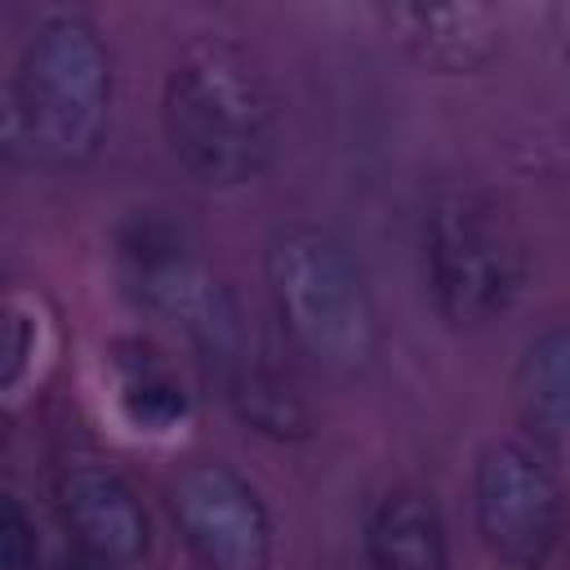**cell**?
<instances>
[{
	"label": "cell",
	"mask_w": 570,
	"mask_h": 570,
	"mask_svg": "<svg viewBox=\"0 0 570 570\" xmlns=\"http://www.w3.org/2000/svg\"><path fill=\"white\" fill-rule=\"evenodd\" d=\"M370 570H450V543L441 508L428 490L401 485L379 499L365 525Z\"/></svg>",
	"instance_id": "11"
},
{
	"label": "cell",
	"mask_w": 570,
	"mask_h": 570,
	"mask_svg": "<svg viewBox=\"0 0 570 570\" xmlns=\"http://www.w3.org/2000/svg\"><path fill=\"white\" fill-rule=\"evenodd\" d=\"M36 343H40L36 303L27 294H9V312H4V392L9 396L22 387V370L31 365Z\"/></svg>",
	"instance_id": "14"
},
{
	"label": "cell",
	"mask_w": 570,
	"mask_h": 570,
	"mask_svg": "<svg viewBox=\"0 0 570 570\" xmlns=\"http://www.w3.org/2000/svg\"><path fill=\"white\" fill-rule=\"evenodd\" d=\"M111 379L120 414L138 432H169L187 419V387L178 370L142 338H116L111 343Z\"/></svg>",
	"instance_id": "12"
},
{
	"label": "cell",
	"mask_w": 570,
	"mask_h": 570,
	"mask_svg": "<svg viewBox=\"0 0 570 570\" xmlns=\"http://www.w3.org/2000/svg\"><path fill=\"white\" fill-rule=\"evenodd\" d=\"M472 508L481 543L512 570H539L566 534V499L552 468L512 441L481 454Z\"/></svg>",
	"instance_id": "6"
},
{
	"label": "cell",
	"mask_w": 570,
	"mask_h": 570,
	"mask_svg": "<svg viewBox=\"0 0 570 570\" xmlns=\"http://www.w3.org/2000/svg\"><path fill=\"white\" fill-rule=\"evenodd\" d=\"M160 125L174 160L196 183L245 187L276 160L281 102L245 45L196 36L165 71Z\"/></svg>",
	"instance_id": "1"
},
{
	"label": "cell",
	"mask_w": 570,
	"mask_h": 570,
	"mask_svg": "<svg viewBox=\"0 0 570 570\" xmlns=\"http://www.w3.org/2000/svg\"><path fill=\"white\" fill-rule=\"evenodd\" d=\"M267 294L289 347L330 379H361L383 352L374 289L347 245L321 227H285L272 236Z\"/></svg>",
	"instance_id": "3"
},
{
	"label": "cell",
	"mask_w": 570,
	"mask_h": 570,
	"mask_svg": "<svg viewBox=\"0 0 570 570\" xmlns=\"http://www.w3.org/2000/svg\"><path fill=\"white\" fill-rule=\"evenodd\" d=\"M374 18L410 62L436 76L481 71L503 49V18L490 4H383Z\"/></svg>",
	"instance_id": "9"
},
{
	"label": "cell",
	"mask_w": 570,
	"mask_h": 570,
	"mask_svg": "<svg viewBox=\"0 0 570 570\" xmlns=\"http://www.w3.org/2000/svg\"><path fill=\"white\" fill-rule=\"evenodd\" d=\"M58 512L94 570H138L151 552L142 499L102 463H67L58 472Z\"/></svg>",
	"instance_id": "8"
},
{
	"label": "cell",
	"mask_w": 570,
	"mask_h": 570,
	"mask_svg": "<svg viewBox=\"0 0 570 570\" xmlns=\"http://www.w3.org/2000/svg\"><path fill=\"white\" fill-rule=\"evenodd\" d=\"M0 570H40L36 525L13 494L0 503Z\"/></svg>",
	"instance_id": "15"
},
{
	"label": "cell",
	"mask_w": 570,
	"mask_h": 570,
	"mask_svg": "<svg viewBox=\"0 0 570 570\" xmlns=\"http://www.w3.org/2000/svg\"><path fill=\"white\" fill-rule=\"evenodd\" d=\"M543 31H548L552 53H557L561 67L570 71V4H548V9H543Z\"/></svg>",
	"instance_id": "16"
},
{
	"label": "cell",
	"mask_w": 570,
	"mask_h": 570,
	"mask_svg": "<svg viewBox=\"0 0 570 570\" xmlns=\"http://www.w3.org/2000/svg\"><path fill=\"white\" fill-rule=\"evenodd\" d=\"M116 263L125 294L174 325L218 379L249 356V330L232 289L178 223L165 214H129L116 227Z\"/></svg>",
	"instance_id": "5"
},
{
	"label": "cell",
	"mask_w": 570,
	"mask_h": 570,
	"mask_svg": "<svg viewBox=\"0 0 570 570\" xmlns=\"http://www.w3.org/2000/svg\"><path fill=\"white\" fill-rule=\"evenodd\" d=\"M116 71L102 31L80 13H53L22 45L4 89V147L53 174L98 160L111 129Z\"/></svg>",
	"instance_id": "2"
},
{
	"label": "cell",
	"mask_w": 570,
	"mask_h": 570,
	"mask_svg": "<svg viewBox=\"0 0 570 570\" xmlns=\"http://www.w3.org/2000/svg\"><path fill=\"white\" fill-rule=\"evenodd\" d=\"M223 387H227V405L236 410V419L249 423L254 432L272 441H303L312 432V414L303 396L294 392V383L276 365L258 361L254 352L223 379Z\"/></svg>",
	"instance_id": "13"
},
{
	"label": "cell",
	"mask_w": 570,
	"mask_h": 570,
	"mask_svg": "<svg viewBox=\"0 0 570 570\" xmlns=\"http://www.w3.org/2000/svg\"><path fill=\"white\" fill-rule=\"evenodd\" d=\"M512 401L534 445L570 463V325H552L525 347L512 379Z\"/></svg>",
	"instance_id": "10"
},
{
	"label": "cell",
	"mask_w": 570,
	"mask_h": 570,
	"mask_svg": "<svg viewBox=\"0 0 570 570\" xmlns=\"http://www.w3.org/2000/svg\"><path fill=\"white\" fill-rule=\"evenodd\" d=\"M169 512L205 570H267L272 517L258 490L218 459H196L169 481Z\"/></svg>",
	"instance_id": "7"
},
{
	"label": "cell",
	"mask_w": 570,
	"mask_h": 570,
	"mask_svg": "<svg viewBox=\"0 0 570 570\" xmlns=\"http://www.w3.org/2000/svg\"><path fill=\"white\" fill-rule=\"evenodd\" d=\"M423 272L445 325L485 330L503 321L525 289V236L490 191L450 187L423 214Z\"/></svg>",
	"instance_id": "4"
}]
</instances>
